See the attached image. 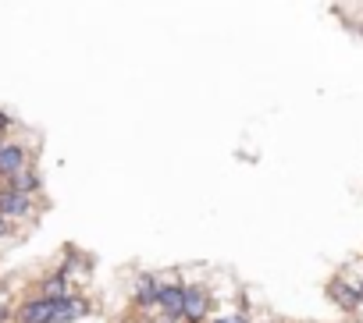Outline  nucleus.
I'll list each match as a JSON object with an SVG mask.
<instances>
[{
	"mask_svg": "<svg viewBox=\"0 0 363 323\" xmlns=\"http://www.w3.org/2000/svg\"><path fill=\"white\" fill-rule=\"evenodd\" d=\"M36 202L39 195H25V192H15L8 185H0V217L8 224H25L36 217Z\"/></svg>",
	"mask_w": 363,
	"mask_h": 323,
	"instance_id": "f257e3e1",
	"label": "nucleus"
},
{
	"mask_svg": "<svg viewBox=\"0 0 363 323\" xmlns=\"http://www.w3.org/2000/svg\"><path fill=\"white\" fill-rule=\"evenodd\" d=\"M211 319V291L203 284H182V323Z\"/></svg>",
	"mask_w": 363,
	"mask_h": 323,
	"instance_id": "f03ea898",
	"label": "nucleus"
},
{
	"mask_svg": "<svg viewBox=\"0 0 363 323\" xmlns=\"http://www.w3.org/2000/svg\"><path fill=\"white\" fill-rule=\"evenodd\" d=\"M22 167H29V149H25V142H18V139H0V181L4 178H11L15 171H22Z\"/></svg>",
	"mask_w": 363,
	"mask_h": 323,
	"instance_id": "7ed1b4c3",
	"label": "nucleus"
},
{
	"mask_svg": "<svg viewBox=\"0 0 363 323\" xmlns=\"http://www.w3.org/2000/svg\"><path fill=\"white\" fill-rule=\"evenodd\" d=\"M89 316V302L82 295H65L54 302V312H50V323H75V319H86Z\"/></svg>",
	"mask_w": 363,
	"mask_h": 323,
	"instance_id": "20e7f679",
	"label": "nucleus"
},
{
	"mask_svg": "<svg viewBox=\"0 0 363 323\" xmlns=\"http://www.w3.org/2000/svg\"><path fill=\"white\" fill-rule=\"evenodd\" d=\"M328 295H331L342 309H349V312L359 309V281H356V277H352V281H349V277H335V281L328 284Z\"/></svg>",
	"mask_w": 363,
	"mask_h": 323,
	"instance_id": "39448f33",
	"label": "nucleus"
},
{
	"mask_svg": "<svg viewBox=\"0 0 363 323\" xmlns=\"http://www.w3.org/2000/svg\"><path fill=\"white\" fill-rule=\"evenodd\" d=\"M0 185H8V188H15V192H25V195H43V178H39V171L29 164V167H22V171H15L11 178H4Z\"/></svg>",
	"mask_w": 363,
	"mask_h": 323,
	"instance_id": "423d86ee",
	"label": "nucleus"
},
{
	"mask_svg": "<svg viewBox=\"0 0 363 323\" xmlns=\"http://www.w3.org/2000/svg\"><path fill=\"white\" fill-rule=\"evenodd\" d=\"M50 312H54V302H50V298H29L22 309H18V323H50Z\"/></svg>",
	"mask_w": 363,
	"mask_h": 323,
	"instance_id": "0eeeda50",
	"label": "nucleus"
},
{
	"mask_svg": "<svg viewBox=\"0 0 363 323\" xmlns=\"http://www.w3.org/2000/svg\"><path fill=\"white\" fill-rule=\"evenodd\" d=\"M132 295H136L139 309H153V305H157V277H153V274H139L136 284H132Z\"/></svg>",
	"mask_w": 363,
	"mask_h": 323,
	"instance_id": "6e6552de",
	"label": "nucleus"
},
{
	"mask_svg": "<svg viewBox=\"0 0 363 323\" xmlns=\"http://www.w3.org/2000/svg\"><path fill=\"white\" fill-rule=\"evenodd\" d=\"M75 288L61 277V274H50V277H43L39 281V298H50V302H58V298H65V295H72Z\"/></svg>",
	"mask_w": 363,
	"mask_h": 323,
	"instance_id": "1a4fd4ad",
	"label": "nucleus"
},
{
	"mask_svg": "<svg viewBox=\"0 0 363 323\" xmlns=\"http://www.w3.org/2000/svg\"><path fill=\"white\" fill-rule=\"evenodd\" d=\"M211 323H249V319H246V312H221V316H214Z\"/></svg>",
	"mask_w": 363,
	"mask_h": 323,
	"instance_id": "9d476101",
	"label": "nucleus"
},
{
	"mask_svg": "<svg viewBox=\"0 0 363 323\" xmlns=\"http://www.w3.org/2000/svg\"><path fill=\"white\" fill-rule=\"evenodd\" d=\"M15 132V121H11V114L8 111H0V139H8Z\"/></svg>",
	"mask_w": 363,
	"mask_h": 323,
	"instance_id": "9b49d317",
	"label": "nucleus"
},
{
	"mask_svg": "<svg viewBox=\"0 0 363 323\" xmlns=\"http://www.w3.org/2000/svg\"><path fill=\"white\" fill-rule=\"evenodd\" d=\"M8 231H11V224H8L4 217H0V242H4V238H8Z\"/></svg>",
	"mask_w": 363,
	"mask_h": 323,
	"instance_id": "f8f14e48",
	"label": "nucleus"
},
{
	"mask_svg": "<svg viewBox=\"0 0 363 323\" xmlns=\"http://www.w3.org/2000/svg\"><path fill=\"white\" fill-rule=\"evenodd\" d=\"M359 305H363V281H359Z\"/></svg>",
	"mask_w": 363,
	"mask_h": 323,
	"instance_id": "ddd939ff",
	"label": "nucleus"
}]
</instances>
